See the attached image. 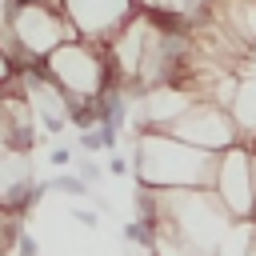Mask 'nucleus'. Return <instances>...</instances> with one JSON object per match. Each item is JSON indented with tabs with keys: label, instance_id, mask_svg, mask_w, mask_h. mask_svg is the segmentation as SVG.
<instances>
[{
	"label": "nucleus",
	"instance_id": "1",
	"mask_svg": "<svg viewBox=\"0 0 256 256\" xmlns=\"http://www.w3.org/2000/svg\"><path fill=\"white\" fill-rule=\"evenodd\" d=\"M212 172H216V156L168 132H132V176L140 192L212 188Z\"/></svg>",
	"mask_w": 256,
	"mask_h": 256
},
{
	"label": "nucleus",
	"instance_id": "2",
	"mask_svg": "<svg viewBox=\"0 0 256 256\" xmlns=\"http://www.w3.org/2000/svg\"><path fill=\"white\" fill-rule=\"evenodd\" d=\"M0 40H4V68L24 72V68H40L52 52H60L64 44H72L80 36L60 8L28 4V0H4Z\"/></svg>",
	"mask_w": 256,
	"mask_h": 256
},
{
	"label": "nucleus",
	"instance_id": "3",
	"mask_svg": "<svg viewBox=\"0 0 256 256\" xmlns=\"http://www.w3.org/2000/svg\"><path fill=\"white\" fill-rule=\"evenodd\" d=\"M40 68L72 96V104H76V112H80V124H76V128H84L92 104L116 88V72H112V60H108V48H104V44L72 40V44H64L60 52H52Z\"/></svg>",
	"mask_w": 256,
	"mask_h": 256
},
{
	"label": "nucleus",
	"instance_id": "4",
	"mask_svg": "<svg viewBox=\"0 0 256 256\" xmlns=\"http://www.w3.org/2000/svg\"><path fill=\"white\" fill-rule=\"evenodd\" d=\"M212 196L232 216L236 228L256 224V152L252 144H236L216 156L212 172Z\"/></svg>",
	"mask_w": 256,
	"mask_h": 256
},
{
	"label": "nucleus",
	"instance_id": "5",
	"mask_svg": "<svg viewBox=\"0 0 256 256\" xmlns=\"http://www.w3.org/2000/svg\"><path fill=\"white\" fill-rule=\"evenodd\" d=\"M168 136H176V140H184V144H192V148H200V152H208V156H220V152L244 144L232 112L220 108V104H212V100H196V104L172 124Z\"/></svg>",
	"mask_w": 256,
	"mask_h": 256
},
{
	"label": "nucleus",
	"instance_id": "6",
	"mask_svg": "<svg viewBox=\"0 0 256 256\" xmlns=\"http://www.w3.org/2000/svg\"><path fill=\"white\" fill-rule=\"evenodd\" d=\"M136 12V0H64V16L72 20L76 36L104 48Z\"/></svg>",
	"mask_w": 256,
	"mask_h": 256
},
{
	"label": "nucleus",
	"instance_id": "7",
	"mask_svg": "<svg viewBox=\"0 0 256 256\" xmlns=\"http://www.w3.org/2000/svg\"><path fill=\"white\" fill-rule=\"evenodd\" d=\"M40 120L32 112V104L24 100V92L4 80V96H0V140L8 152H32L36 140H40Z\"/></svg>",
	"mask_w": 256,
	"mask_h": 256
},
{
	"label": "nucleus",
	"instance_id": "8",
	"mask_svg": "<svg viewBox=\"0 0 256 256\" xmlns=\"http://www.w3.org/2000/svg\"><path fill=\"white\" fill-rule=\"evenodd\" d=\"M228 112H232L244 144H256V72L252 68L240 76V88H236V100H232Z\"/></svg>",
	"mask_w": 256,
	"mask_h": 256
},
{
	"label": "nucleus",
	"instance_id": "9",
	"mask_svg": "<svg viewBox=\"0 0 256 256\" xmlns=\"http://www.w3.org/2000/svg\"><path fill=\"white\" fill-rule=\"evenodd\" d=\"M204 0H136L140 12L148 16H164V20H188Z\"/></svg>",
	"mask_w": 256,
	"mask_h": 256
},
{
	"label": "nucleus",
	"instance_id": "10",
	"mask_svg": "<svg viewBox=\"0 0 256 256\" xmlns=\"http://www.w3.org/2000/svg\"><path fill=\"white\" fill-rule=\"evenodd\" d=\"M52 192H64V196H72V200H76V196H88V200H92V188H88L76 172H60V176L52 180Z\"/></svg>",
	"mask_w": 256,
	"mask_h": 256
},
{
	"label": "nucleus",
	"instance_id": "11",
	"mask_svg": "<svg viewBox=\"0 0 256 256\" xmlns=\"http://www.w3.org/2000/svg\"><path fill=\"white\" fill-rule=\"evenodd\" d=\"M80 148L92 156V152H100L104 148V132L100 128H80Z\"/></svg>",
	"mask_w": 256,
	"mask_h": 256
},
{
	"label": "nucleus",
	"instance_id": "12",
	"mask_svg": "<svg viewBox=\"0 0 256 256\" xmlns=\"http://www.w3.org/2000/svg\"><path fill=\"white\" fill-rule=\"evenodd\" d=\"M76 176H80V180H84V184L92 188V184L100 180V164H96L92 156H84V160H76Z\"/></svg>",
	"mask_w": 256,
	"mask_h": 256
},
{
	"label": "nucleus",
	"instance_id": "13",
	"mask_svg": "<svg viewBox=\"0 0 256 256\" xmlns=\"http://www.w3.org/2000/svg\"><path fill=\"white\" fill-rule=\"evenodd\" d=\"M48 164H52V168H68V164H76V160H72V148H68V144H64V148L56 144V148L48 152Z\"/></svg>",
	"mask_w": 256,
	"mask_h": 256
},
{
	"label": "nucleus",
	"instance_id": "14",
	"mask_svg": "<svg viewBox=\"0 0 256 256\" xmlns=\"http://www.w3.org/2000/svg\"><path fill=\"white\" fill-rule=\"evenodd\" d=\"M72 216H76L84 228H100V216H96L92 208H80V204H76V208H72Z\"/></svg>",
	"mask_w": 256,
	"mask_h": 256
},
{
	"label": "nucleus",
	"instance_id": "15",
	"mask_svg": "<svg viewBox=\"0 0 256 256\" xmlns=\"http://www.w3.org/2000/svg\"><path fill=\"white\" fill-rule=\"evenodd\" d=\"M16 252H20V256H40V244H36V236H28V232H24V236L16 240Z\"/></svg>",
	"mask_w": 256,
	"mask_h": 256
},
{
	"label": "nucleus",
	"instance_id": "16",
	"mask_svg": "<svg viewBox=\"0 0 256 256\" xmlns=\"http://www.w3.org/2000/svg\"><path fill=\"white\" fill-rule=\"evenodd\" d=\"M240 256H256V224L244 228V244H240Z\"/></svg>",
	"mask_w": 256,
	"mask_h": 256
},
{
	"label": "nucleus",
	"instance_id": "17",
	"mask_svg": "<svg viewBox=\"0 0 256 256\" xmlns=\"http://www.w3.org/2000/svg\"><path fill=\"white\" fill-rule=\"evenodd\" d=\"M128 168H132V160H124V156H112V164H108L112 176H128Z\"/></svg>",
	"mask_w": 256,
	"mask_h": 256
},
{
	"label": "nucleus",
	"instance_id": "18",
	"mask_svg": "<svg viewBox=\"0 0 256 256\" xmlns=\"http://www.w3.org/2000/svg\"><path fill=\"white\" fill-rule=\"evenodd\" d=\"M252 152H256V144H252Z\"/></svg>",
	"mask_w": 256,
	"mask_h": 256
}]
</instances>
